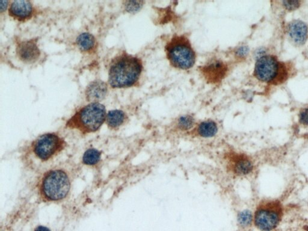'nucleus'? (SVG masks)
I'll return each instance as SVG.
<instances>
[{
    "mask_svg": "<svg viewBox=\"0 0 308 231\" xmlns=\"http://www.w3.org/2000/svg\"><path fill=\"white\" fill-rule=\"evenodd\" d=\"M70 151L69 144L58 133L40 135L26 145L21 152L23 164L38 174L66 162Z\"/></svg>",
    "mask_w": 308,
    "mask_h": 231,
    "instance_id": "1",
    "label": "nucleus"
},
{
    "mask_svg": "<svg viewBox=\"0 0 308 231\" xmlns=\"http://www.w3.org/2000/svg\"><path fill=\"white\" fill-rule=\"evenodd\" d=\"M77 167L66 161L39 173L36 191L41 201L46 203L64 202L71 195Z\"/></svg>",
    "mask_w": 308,
    "mask_h": 231,
    "instance_id": "2",
    "label": "nucleus"
},
{
    "mask_svg": "<svg viewBox=\"0 0 308 231\" xmlns=\"http://www.w3.org/2000/svg\"><path fill=\"white\" fill-rule=\"evenodd\" d=\"M142 71L141 60L123 53L112 60L108 71V83L113 88H129L137 83Z\"/></svg>",
    "mask_w": 308,
    "mask_h": 231,
    "instance_id": "3",
    "label": "nucleus"
},
{
    "mask_svg": "<svg viewBox=\"0 0 308 231\" xmlns=\"http://www.w3.org/2000/svg\"><path fill=\"white\" fill-rule=\"evenodd\" d=\"M105 107L99 102H92L79 109L66 123L69 129L77 130L82 135L97 132L106 120Z\"/></svg>",
    "mask_w": 308,
    "mask_h": 231,
    "instance_id": "4",
    "label": "nucleus"
},
{
    "mask_svg": "<svg viewBox=\"0 0 308 231\" xmlns=\"http://www.w3.org/2000/svg\"><path fill=\"white\" fill-rule=\"evenodd\" d=\"M284 215V206L279 200L263 199L255 210L254 224L261 231H272L279 225Z\"/></svg>",
    "mask_w": 308,
    "mask_h": 231,
    "instance_id": "5",
    "label": "nucleus"
},
{
    "mask_svg": "<svg viewBox=\"0 0 308 231\" xmlns=\"http://www.w3.org/2000/svg\"><path fill=\"white\" fill-rule=\"evenodd\" d=\"M166 50L167 58L175 68L186 70L194 65L196 56L187 38L175 37L168 43Z\"/></svg>",
    "mask_w": 308,
    "mask_h": 231,
    "instance_id": "6",
    "label": "nucleus"
},
{
    "mask_svg": "<svg viewBox=\"0 0 308 231\" xmlns=\"http://www.w3.org/2000/svg\"><path fill=\"white\" fill-rule=\"evenodd\" d=\"M227 159L228 169L235 176H246L254 172V161L247 154L231 152L228 156Z\"/></svg>",
    "mask_w": 308,
    "mask_h": 231,
    "instance_id": "7",
    "label": "nucleus"
},
{
    "mask_svg": "<svg viewBox=\"0 0 308 231\" xmlns=\"http://www.w3.org/2000/svg\"><path fill=\"white\" fill-rule=\"evenodd\" d=\"M279 63L273 56H261L255 67V75L261 82H272L279 72Z\"/></svg>",
    "mask_w": 308,
    "mask_h": 231,
    "instance_id": "8",
    "label": "nucleus"
},
{
    "mask_svg": "<svg viewBox=\"0 0 308 231\" xmlns=\"http://www.w3.org/2000/svg\"><path fill=\"white\" fill-rule=\"evenodd\" d=\"M16 54L19 59L26 63L35 62L41 56L37 41L34 39L18 43Z\"/></svg>",
    "mask_w": 308,
    "mask_h": 231,
    "instance_id": "9",
    "label": "nucleus"
},
{
    "mask_svg": "<svg viewBox=\"0 0 308 231\" xmlns=\"http://www.w3.org/2000/svg\"><path fill=\"white\" fill-rule=\"evenodd\" d=\"M33 12L31 3L24 0L13 2L9 11V15L19 21H24L31 19Z\"/></svg>",
    "mask_w": 308,
    "mask_h": 231,
    "instance_id": "10",
    "label": "nucleus"
},
{
    "mask_svg": "<svg viewBox=\"0 0 308 231\" xmlns=\"http://www.w3.org/2000/svg\"><path fill=\"white\" fill-rule=\"evenodd\" d=\"M288 34L295 44L302 45L308 37V28L306 24L300 20H294L288 27Z\"/></svg>",
    "mask_w": 308,
    "mask_h": 231,
    "instance_id": "11",
    "label": "nucleus"
},
{
    "mask_svg": "<svg viewBox=\"0 0 308 231\" xmlns=\"http://www.w3.org/2000/svg\"><path fill=\"white\" fill-rule=\"evenodd\" d=\"M107 92L106 84L102 81H95L91 83L86 90V96L89 101L97 102L104 98Z\"/></svg>",
    "mask_w": 308,
    "mask_h": 231,
    "instance_id": "12",
    "label": "nucleus"
},
{
    "mask_svg": "<svg viewBox=\"0 0 308 231\" xmlns=\"http://www.w3.org/2000/svg\"><path fill=\"white\" fill-rule=\"evenodd\" d=\"M218 127L214 120H207L201 122L196 129L197 135L201 138L210 139L216 136L218 133Z\"/></svg>",
    "mask_w": 308,
    "mask_h": 231,
    "instance_id": "13",
    "label": "nucleus"
},
{
    "mask_svg": "<svg viewBox=\"0 0 308 231\" xmlns=\"http://www.w3.org/2000/svg\"><path fill=\"white\" fill-rule=\"evenodd\" d=\"M127 116L125 113L119 110H111L106 116V123L109 129L117 130L124 124Z\"/></svg>",
    "mask_w": 308,
    "mask_h": 231,
    "instance_id": "14",
    "label": "nucleus"
},
{
    "mask_svg": "<svg viewBox=\"0 0 308 231\" xmlns=\"http://www.w3.org/2000/svg\"><path fill=\"white\" fill-rule=\"evenodd\" d=\"M101 159V153L98 149L89 148L82 154L81 162L85 166L93 167L97 166Z\"/></svg>",
    "mask_w": 308,
    "mask_h": 231,
    "instance_id": "15",
    "label": "nucleus"
},
{
    "mask_svg": "<svg viewBox=\"0 0 308 231\" xmlns=\"http://www.w3.org/2000/svg\"><path fill=\"white\" fill-rule=\"evenodd\" d=\"M237 223L241 229H249L254 224V214L249 210L241 211L237 214Z\"/></svg>",
    "mask_w": 308,
    "mask_h": 231,
    "instance_id": "16",
    "label": "nucleus"
},
{
    "mask_svg": "<svg viewBox=\"0 0 308 231\" xmlns=\"http://www.w3.org/2000/svg\"><path fill=\"white\" fill-rule=\"evenodd\" d=\"M77 43L79 48L82 52H89L94 48L95 39L90 33H84L78 37Z\"/></svg>",
    "mask_w": 308,
    "mask_h": 231,
    "instance_id": "17",
    "label": "nucleus"
},
{
    "mask_svg": "<svg viewBox=\"0 0 308 231\" xmlns=\"http://www.w3.org/2000/svg\"><path fill=\"white\" fill-rule=\"evenodd\" d=\"M195 124V120L193 116L184 115L180 117L177 120V128L183 132L191 130Z\"/></svg>",
    "mask_w": 308,
    "mask_h": 231,
    "instance_id": "18",
    "label": "nucleus"
},
{
    "mask_svg": "<svg viewBox=\"0 0 308 231\" xmlns=\"http://www.w3.org/2000/svg\"><path fill=\"white\" fill-rule=\"evenodd\" d=\"M143 2L139 1L126 2L125 8L127 11L130 13L136 12L143 6Z\"/></svg>",
    "mask_w": 308,
    "mask_h": 231,
    "instance_id": "19",
    "label": "nucleus"
},
{
    "mask_svg": "<svg viewBox=\"0 0 308 231\" xmlns=\"http://www.w3.org/2000/svg\"><path fill=\"white\" fill-rule=\"evenodd\" d=\"M299 121L301 125L308 126V108L301 110L299 114Z\"/></svg>",
    "mask_w": 308,
    "mask_h": 231,
    "instance_id": "20",
    "label": "nucleus"
},
{
    "mask_svg": "<svg viewBox=\"0 0 308 231\" xmlns=\"http://www.w3.org/2000/svg\"><path fill=\"white\" fill-rule=\"evenodd\" d=\"M283 5L288 11H294L299 8L300 5L299 1H284Z\"/></svg>",
    "mask_w": 308,
    "mask_h": 231,
    "instance_id": "21",
    "label": "nucleus"
},
{
    "mask_svg": "<svg viewBox=\"0 0 308 231\" xmlns=\"http://www.w3.org/2000/svg\"><path fill=\"white\" fill-rule=\"evenodd\" d=\"M248 52H249V49L246 46H241L237 49L236 53L238 56L244 57L247 55Z\"/></svg>",
    "mask_w": 308,
    "mask_h": 231,
    "instance_id": "22",
    "label": "nucleus"
},
{
    "mask_svg": "<svg viewBox=\"0 0 308 231\" xmlns=\"http://www.w3.org/2000/svg\"><path fill=\"white\" fill-rule=\"evenodd\" d=\"M33 231H51V230L45 226L39 225L36 226Z\"/></svg>",
    "mask_w": 308,
    "mask_h": 231,
    "instance_id": "23",
    "label": "nucleus"
},
{
    "mask_svg": "<svg viewBox=\"0 0 308 231\" xmlns=\"http://www.w3.org/2000/svg\"><path fill=\"white\" fill-rule=\"evenodd\" d=\"M8 2L6 1H2L1 2V11L3 12L6 9L7 6H8Z\"/></svg>",
    "mask_w": 308,
    "mask_h": 231,
    "instance_id": "24",
    "label": "nucleus"
}]
</instances>
